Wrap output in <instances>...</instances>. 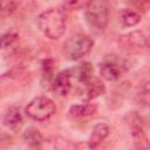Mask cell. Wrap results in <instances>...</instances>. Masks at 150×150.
Here are the masks:
<instances>
[{"label": "cell", "instance_id": "4fadbf2b", "mask_svg": "<svg viewBox=\"0 0 150 150\" xmlns=\"http://www.w3.org/2000/svg\"><path fill=\"white\" fill-rule=\"evenodd\" d=\"M120 19H121V22H122V25L124 27H134V26H136L137 23L141 22L142 15L136 9L124 8V9L121 11Z\"/></svg>", "mask_w": 150, "mask_h": 150}, {"label": "cell", "instance_id": "8fae6325", "mask_svg": "<svg viewBox=\"0 0 150 150\" xmlns=\"http://www.w3.org/2000/svg\"><path fill=\"white\" fill-rule=\"evenodd\" d=\"M97 111V105L93 103L74 104L69 108V115L74 118H83L94 115Z\"/></svg>", "mask_w": 150, "mask_h": 150}, {"label": "cell", "instance_id": "2e32d148", "mask_svg": "<svg viewBox=\"0 0 150 150\" xmlns=\"http://www.w3.org/2000/svg\"><path fill=\"white\" fill-rule=\"evenodd\" d=\"M18 39V33L15 30H9L0 36V48L9 47L15 40Z\"/></svg>", "mask_w": 150, "mask_h": 150}, {"label": "cell", "instance_id": "277c9868", "mask_svg": "<svg viewBox=\"0 0 150 150\" xmlns=\"http://www.w3.org/2000/svg\"><path fill=\"white\" fill-rule=\"evenodd\" d=\"M130 67L127 59L118 55H108L100 66V75L109 82L117 81Z\"/></svg>", "mask_w": 150, "mask_h": 150}, {"label": "cell", "instance_id": "8992f818", "mask_svg": "<svg viewBox=\"0 0 150 150\" xmlns=\"http://www.w3.org/2000/svg\"><path fill=\"white\" fill-rule=\"evenodd\" d=\"M118 47L127 54H139L148 49V38L141 30H132L118 38Z\"/></svg>", "mask_w": 150, "mask_h": 150}, {"label": "cell", "instance_id": "d6986e66", "mask_svg": "<svg viewBox=\"0 0 150 150\" xmlns=\"http://www.w3.org/2000/svg\"><path fill=\"white\" fill-rule=\"evenodd\" d=\"M0 6H1V4H0Z\"/></svg>", "mask_w": 150, "mask_h": 150}, {"label": "cell", "instance_id": "3957f363", "mask_svg": "<svg viewBox=\"0 0 150 150\" xmlns=\"http://www.w3.org/2000/svg\"><path fill=\"white\" fill-rule=\"evenodd\" d=\"M110 8L104 0H93L86 6L84 18L89 26L96 29H104L109 22Z\"/></svg>", "mask_w": 150, "mask_h": 150}, {"label": "cell", "instance_id": "30bf717a", "mask_svg": "<svg viewBox=\"0 0 150 150\" xmlns=\"http://www.w3.org/2000/svg\"><path fill=\"white\" fill-rule=\"evenodd\" d=\"M109 132H110V129H109L108 124L97 123L94 127V129H93V131H91V134L89 136V139H88L89 145L95 148V149H97V146L108 137Z\"/></svg>", "mask_w": 150, "mask_h": 150}, {"label": "cell", "instance_id": "e0dca14e", "mask_svg": "<svg viewBox=\"0 0 150 150\" xmlns=\"http://www.w3.org/2000/svg\"><path fill=\"white\" fill-rule=\"evenodd\" d=\"M87 4L88 2H83V1H67V2H64L63 4V6L66 7V8H68V9H77V8H80L81 6H87Z\"/></svg>", "mask_w": 150, "mask_h": 150}, {"label": "cell", "instance_id": "ba28073f", "mask_svg": "<svg viewBox=\"0 0 150 150\" xmlns=\"http://www.w3.org/2000/svg\"><path fill=\"white\" fill-rule=\"evenodd\" d=\"M71 70H62L60 71L53 81V90L60 96H67L73 88L71 84Z\"/></svg>", "mask_w": 150, "mask_h": 150}, {"label": "cell", "instance_id": "5b68a950", "mask_svg": "<svg viewBox=\"0 0 150 150\" xmlns=\"http://www.w3.org/2000/svg\"><path fill=\"white\" fill-rule=\"evenodd\" d=\"M56 110L53 100L46 96H36L25 107L26 115L35 121H46L54 115Z\"/></svg>", "mask_w": 150, "mask_h": 150}, {"label": "cell", "instance_id": "7a4b0ae2", "mask_svg": "<svg viewBox=\"0 0 150 150\" xmlns=\"http://www.w3.org/2000/svg\"><path fill=\"white\" fill-rule=\"evenodd\" d=\"M94 46V41L89 35L76 33L70 35L63 43L62 53L67 60L77 61L88 55Z\"/></svg>", "mask_w": 150, "mask_h": 150}, {"label": "cell", "instance_id": "ac0fdd59", "mask_svg": "<svg viewBox=\"0 0 150 150\" xmlns=\"http://www.w3.org/2000/svg\"><path fill=\"white\" fill-rule=\"evenodd\" d=\"M75 150H96V149L90 146L88 142H77L75 144Z\"/></svg>", "mask_w": 150, "mask_h": 150}, {"label": "cell", "instance_id": "5bb4252c", "mask_svg": "<svg viewBox=\"0 0 150 150\" xmlns=\"http://www.w3.org/2000/svg\"><path fill=\"white\" fill-rule=\"evenodd\" d=\"M132 137H134L135 145L139 150H148L149 141L141 123H132Z\"/></svg>", "mask_w": 150, "mask_h": 150}, {"label": "cell", "instance_id": "9a60e30c", "mask_svg": "<svg viewBox=\"0 0 150 150\" xmlns=\"http://www.w3.org/2000/svg\"><path fill=\"white\" fill-rule=\"evenodd\" d=\"M71 76L75 77L82 84L88 79L94 76V69H93V67H91V64L89 62H84V63H81L75 69V73H73V70H71Z\"/></svg>", "mask_w": 150, "mask_h": 150}, {"label": "cell", "instance_id": "52a82bcc", "mask_svg": "<svg viewBox=\"0 0 150 150\" xmlns=\"http://www.w3.org/2000/svg\"><path fill=\"white\" fill-rule=\"evenodd\" d=\"M82 86H83V91H82L83 95H82V98L84 101H87V102L97 98L105 90L103 82L100 79L95 77V76H91L90 79H88L86 82L82 83Z\"/></svg>", "mask_w": 150, "mask_h": 150}, {"label": "cell", "instance_id": "6da1fadb", "mask_svg": "<svg viewBox=\"0 0 150 150\" xmlns=\"http://www.w3.org/2000/svg\"><path fill=\"white\" fill-rule=\"evenodd\" d=\"M38 26L41 33L50 39H60L66 32V15L60 8H48L38 16Z\"/></svg>", "mask_w": 150, "mask_h": 150}, {"label": "cell", "instance_id": "7c38bea8", "mask_svg": "<svg viewBox=\"0 0 150 150\" xmlns=\"http://www.w3.org/2000/svg\"><path fill=\"white\" fill-rule=\"evenodd\" d=\"M23 139H25L26 144L29 148H32L33 150H40L43 144V137H42L41 132L34 127L28 128L23 132Z\"/></svg>", "mask_w": 150, "mask_h": 150}, {"label": "cell", "instance_id": "9c48e42d", "mask_svg": "<svg viewBox=\"0 0 150 150\" xmlns=\"http://www.w3.org/2000/svg\"><path fill=\"white\" fill-rule=\"evenodd\" d=\"M2 122H4V125L13 132H19L23 127L22 115H21L19 108H16V107H11L7 109Z\"/></svg>", "mask_w": 150, "mask_h": 150}]
</instances>
